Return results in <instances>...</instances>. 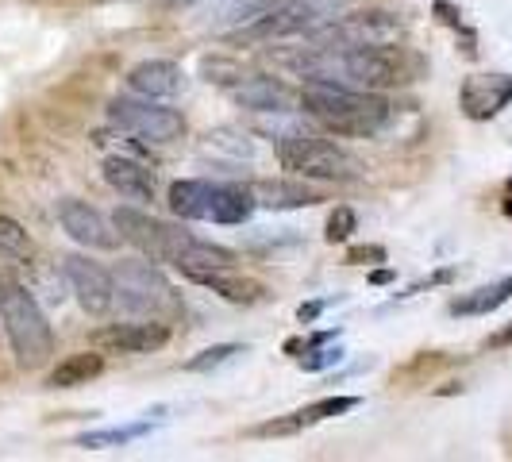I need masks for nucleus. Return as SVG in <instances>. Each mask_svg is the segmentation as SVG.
Masks as SVG:
<instances>
[{
    "label": "nucleus",
    "instance_id": "obj_7",
    "mask_svg": "<svg viewBox=\"0 0 512 462\" xmlns=\"http://www.w3.org/2000/svg\"><path fill=\"white\" fill-rule=\"evenodd\" d=\"M405 24L397 12L385 8H370V12H355V16H335L332 24L312 27L305 35V47H370V43H401Z\"/></svg>",
    "mask_w": 512,
    "mask_h": 462
},
{
    "label": "nucleus",
    "instance_id": "obj_15",
    "mask_svg": "<svg viewBox=\"0 0 512 462\" xmlns=\"http://www.w3.org/2000/svg\"><path fill=\"white\" fill-rule=\"evenodd\" d=\"M189 282L205 285L212 293H220L224 301L231 305H258L262 297H266V285L251 278V274H243L239 266H212V270H193L189 274Z\"/></svg>",
    "mask_w": 512,
    "mask_h": 462
},
{
    "label": "nucleus",
    "instance_id": "obj_12",
    "mask_svg": "<svg viewBox=\"0 0 512 462\" xmlns=\"http://www.w3.org/2000/svg\"><path fill=\"white\" fill-rule=\"evenodd\" d=\"M512 104V74H474L462 81L459 108L466 120H493Z\"/></svg>",
    "mask_w": 512,
    "mask_h": 462
},
{
    "label": "nucleus",
    "instance_id": "obj_34",
    "mask_svg": "<svg viewBox=\"0 0 512 462\" xmlns=\"http://www.w3.org/2000/svg\"><path fill=\"white\" fill-rule=\"evenodd\" d=\"M170 4H178V8H189V4H197V0H170Z\"/></svg>",
    "mask_w": 512,
    "mask_h": 462
},
{
    "label": "nucleus",
    "instance_id": "obj_14",
    "mask_svg": "<svg viewBox=\"0 0 512 462\" xmlns=\"http://www.w3.org/2000/svg\"><path fill=\"white\" fill-rule=\"evenodd\" d=\"M362 401L359 397H324V401H316V405H305V409L289 412V416H278V420H266V424H258L255 436H297V432H305L312 424H324V420H332V416H347V412H355Z\"/></svg>",
    "mask_w": 512,
    "mask_h": 462
},
{
    "label": "nucleus",
    "instance_id": "obj_23",
    "mask_svg": "<svg viewBox=\"0 0 512 462\" xmlns=\"http://www.w3.org/2000/svg\"><path fill=\"white\" fill-rule=\"evenodd\" d=\"M154 428H158V420L143 416V420H135V424L101 428V432H85V436H77V447H85V451H112V447H128V443H135V439L151 436Z\"/></svg>",
    "mask_w": 512,
    "mask_h": 462
},
{
    "label": "nucleus",
    "instance_id": "obj_17",
    "mask_svg": "<svg viewBox=\"0 0 512 462\" xmlns=\"http://www.w3.org/2000/svg\"><path fill=\"white\" fill-rule=\"evenodd\" d=\"M128 89L135 97H151V101H170L181 89V66L166 58H147L128 70Z\"/></svg>",
    "mask_w": 512,
    "mask_h": 462
},
{
    "label": "nucleus",
    "instance_id": "obj_13",
    "mask_svg": "<svg viewBox=\"0 0 512 462\" xmlns=\"http://www.w3.org/2000/svg\"><path fill=\"white\" fill-rule=\"evenodd\" d=\"M112 224L120 231V239L131 243L135 251L151 262H166V247H170V224L154 220L151 212H139V208H116Z\"/></svg>",
    "mask_w": 512,
    "mask_h": 462
},
{
    "label": "nucleus",
    "instance_id": "obj_35",
    "mask_svg": "<svg viewBox=\"0 0 512 462\" xmlns=\"http://www.w3.org/2000/svg\"><path fill=\"white\" fill-rule=\"evenodd\" d=\"M0 328H4V324H0Z\"/></svg>",
    "mask_w": 512,
    "mask_h": 462
},
{
    "label": "nucleus",
    "instance_id": "obj_4",
    "mask_svg": "<svg viewBox=\"0 0 512 462\" xmlns=\"http://www.w3.org/2000/svg\"><path fill=\"white\" fill-rule=\"evenodd\" d=\"M116 282V305L128 316L139 320H174L181 312V301L174 293V285L166 282V274L154 266L151 258H124L112 270Z\"/></svg>",
    "mask_w": 512,
    "mask_h": 462
},
{
    "label": "nucleus",
    "instance_id": "obj_6",
    "mask_svg": "<svg viewBox=\"0 0 512 462\" xmlns=\"http://www.w3.org/2000/svg\"><path fill=\"white\" fill-rule=\"evenodd\" d=\"M278 158H282L285 170H293L297 178H312V181H355L359 178V158L339 147L335 139H324V135H312V131H301V135H289L278 143Z\"/></svg>",
    "mask_w": 512,
    "mask_h": 462
},
{
    "label": "nucleus",
    "instance_id": "obj_9",
    "mask_svg": "<svg viewBox=\"0 0 512 462\" xmlns=\"http://www.w3.org/2000/svg\"><path fill=\"white\" fill-rule=\"evenodd\" d=\"M62 274L74 289L77 305L89 316H108L116 308V282H112V270H104L101 262L85 255H66L62 258Z\"/></svg>",
    "mask_w": 512,
    "mask_h": 462
},
{
    "label": "nucleus",
    "instance_id": "obj_19",
    "mask_svg": "<svg viewBox=\"0 0 512 462\" xmlns=\"http://www.w3.org/2000/svg\"><path fill=\"white\" fill-rule=\"evenodd\" d=\"M255 197H258V205L274 208V212H282V208H312L324 201L316 189H308V185H301V181H282V178L258 181Z\"/></svg>",
    "mask_w": 512,
    "mask_h": 462
},
{
    "label": "nucleus",
    "instance_id": "obj_29",
    "mask_svg": "<svg viewBox=\"0 0 512 462\" xmlns=\"http://www.w3.org/2000/svg\"><path fill=\"white\" fill-rule=\"evenodd\" d=\"M347 262H351V266H366V262H385V247H378V243H370V247H351V251H347Z\"/></svg>",
    "mask_w": 512,
    "mask_h": 462
},
{
    "label": "nucleus",
    "instance_id": "obj_28",
    "mask_svg": "<svg viewBox=\"0 0 512 462\" xmlns=\"http://www.w3.org/2000/svg\"><path fill=\"white\" fill-rule=\"evenodd\" d=\"M339 359H343V351H339V347H328V343H320V347H305V355H301V370L316 374V370L335 366Z\"/></svg>",
    "mask_w": 512,
    "mask_h": 462
},
{
    "label": "nucleus",
    "instance_id": "obj_25",
    "mask_svg": "<svg viewBox=\"0 0 512 462\" xmlns=\"http://www.w3.org/2000/svg\"><path fill=\"white\" fill-rule=\"evenodd\" d=\"M274 4H282V0H224L220 4V20L224 24H251V20H258V16H266Z\"/></svg>",
    "mask_w": 512,
    "mask_h": 462
},
{
    "label": "nucleus",
    "instance_id": "obj_31",
    "mask_svg": "<svg viewBox=\"0 0 512 462\" xmlns=\"http://www.w3.org/2000/svg\"><path fill=\"white\" fill-rule=\"evenodd\" d=\"M509 343H512V324H505L501 332H493L486 339V347H509Z\"/></svg>",
    "mask_w": 512,
    "mask_h": 462
},
{
    "label": "nucleus",
    "instance_id": "obj_21",
    "mask_svg": "<svg viewBox=\"0 0 512 462\" xmlns=\"http://www.w3.org/2000/svg\"><path fill=\"white\" fill-rule=\"evenodd\" d=\"M208 205H212V181L189 178L170 185V212L181 220H208Z\"/></svg>",
    "mask_w": 512,
    "mask_h": 462
},
{
    "label": "nucleus",
    "instance_id": "obj_32",
    "mask_svg": "<svg viewBox=\"0 0 512 462\" xmlns=\"http://www.w3.org/2000/svg\"><path fill=\"white\" fill-rule=\"evenodd\" d=\"M439 282H451V270H443V274H436V278H428V285H439ZM412 293H420V285H412L409 293H401V297H412Z\"/></svg>",
    "mask_w": 512,
    "mask_h": 462
},
{
    "label": "nucleus",
    "instance_id": "obj_1",
    "mask_svg": "<svg viewBox=\"0 0 512 462\" xmlns=\"http://www.w3.org/2000/svg\"><path fill=\"white\" fill-rule=\"evenodd\" d=\"M305 81H335L351 89L382 93L393 85H409L424 74V58L397 43H370V47H301L289 62Z\"/></svg>",
    "mask_w": 512,
    "mask_h": 462
},
{
    "label": "nucleus",
    "instance_id": "obj_26",
    "mask_svg": "<svg viewBox=\"0 0 512 462\" xmlns=\"http://www.w3.org/2000/svg\"><path fill=\"white\" fill-rule=\"evenodd\" d=\"M235 355H243V347H235V343H216V347H205L201 355H193V359L185 362V370H189V374H212V370L228 366Z\"/></svg>",
    "mask_w": 512,
    "mask_h": 462
},
{
    "label": "nucleus",
    "instance_id": "obj_30",
    "mask_svg": "<svg viewBox=\"0 0 512 462\" xmlns=\"http://www.w3.org/2000/svg\"><path fill=\"white\" fill-rule=\"evenodd\" d=\"M328 305H332V301H308V305L297 308V320H301V324H312V320H316Z\"/></svg>",
    "mask_w": 512,
    "mask_h": 462
},
{
    "label": "nucleus",
    "instance_id": "obj_20",
    "mask_svg": "<svg viewBox=\"0 0 512 462\" xmlns=\"http://www.w3.org/2000/svg\"><path fill=\"white\" fill-rule=\"evenodd\" d=\"M104 374V355L101 351H77V355H66L51 370L47 385L51 389H77V385H89L93 378Z\"/></svg>",
    "mask_w": 512,
    "mask_h": 462
},
{
    "label": "nucleus",
    "instance_id": "obj_5",
    "mask_svg": "<svg viewBox=\"0 0 512 462\" xmlns=\"http://www.w3.org/2000/svg\"><path fill=\"white\" fill-rule=\"evenodd\" d=\"M347 8H351V0H282V4H274L266 16L235 27V39H239V43H266V39L308 35L312 27L332 24L335 16H343Z\"/></svg>",
    "mask_w": 512,
    "mask_h": 462
},
{
    "label": "nucleus",
    "instance_id": "obj_8",
    "mask_svg": "<svg viewBox=\"0 0 512 462\" xmlns=\"http://www.w3.org/2000/svg\"><path fill=\"white\" fill-rule=\"evenodd\" d=\"M108 120L135 139H147V143H174L185 135V116L178 108H166L151 97H116L108 104Z\"/></svg>",
    "mask_w": 512,
    "mask_h": 462
},
{
    "label": "nucleus",
    "instance_id": "obj_18",
    "mask_svg": "<svg viewBox=\"0 0 512 462\" xmlns=\"http://www.w3.org/2000/svg\"><path fill=\"white\" fill-rule=\"evenodd\" d=\"M104 181L128 201H139V205L154 201V174L135 158H108L104 162Z\"/></svg>",
    "mask_w": 512,
    "mask_h": 462
},
{
    "label": "nucleus",
    "instance_id": "obj_2",
    "mask_svg": "<svg viewBox=\"0 0 512 462\" xmlns=\"http://www.w3.org/2000/svg\"><path fill=\"white\" fill-rule=\"evenodd\" d=\"M301 104L320 128L347 139H370L389 124V101L382 93L335 85V81H305Z\"/></svg>",
    "mask_w": 512,
    "mask_h": 462
},
{
    "label": "nucleus",
    "instance_id": "obj_16",
    "mask_svg": "<svg viewBox=\"0 0 512 462\" xmlns=\"http://www.w3.org/2000/svg\"><path fill=\"white\" fill-rule=\"evenodd\" d=\"M231 97L251 112H297L293 104L301 101V93H293L282 77H247L231 85Z\"/></svg>",
    "mask_w": 512,
    "mask_h": 462
},
{
    "label": "nucleus",
    "instance_id": "obj_27",
    "mask_svg": "<svg viewBox=\"0 0 512 462\" xmlns=\"http://www.w3.org/2000/svg\"><path fill=\"white\" fill-rule=\"evenodd\" d=\"M355 231H359V216H355L351 208H335L332 216H328V231H324V239H328V243H347Z\"/></svg>",
    "mask_w": 512,
    "mask_h": 462
},
{
    "label": "nucleus",
    "instance_id": "obj_33",
    "mask_svg": "<svg viewBox=\"0 0 512 462\" xmlns=\"http://www.w3.org/2000/svg\"><path fill=\"white\" fill-rule=\"evenodd\" d=\"M370 282H374V285H385V282H393V270H378V274H374V278H370Z\"/></svg>",
    "mask_w": 512,
    "mask_h": 462
},
{
    "label": "nucleus",
    "instance_id": "obj_3",
    "mask_svg": "<svg viewBox=\"0 0 512 462\" xmlns=\"http://www.w3.org/2000/svg\"><path fill=\"white\" fill-rule=\"evenodd\" d=\"M0 324L8 332V343L16 351V362L24 370L47 366L54 355V332L43 305L35 301V293L27 285L0 278Z\"/></svg>",
    "mask_w": 512,
    "mask_h": 462
},
{
    "label": "nucleus",
    "instance_id": "obj_22",
    "mask_svg": "<svg viewBox=\"0 0 512 462\" xmlns=\"http://www.w3.org/2000/svg\"><path fill=\"white\" fill-rule=\"evenodd\" d=\"M512 301V274L501 278V282H489L474 293H462L451 301V316H486V312H497V308Z\"/></svg>",
    "mask_w": 512,
    "mask_h": 462
},
{
    "label": "nucleus",
    "instance_id": "obj_10",
    "mask_svg": "<svg viewBox=\"0 0 512 462\" xmlns=\"http://www.w3.org/2000/svg\"><path fill=\"white\" fill-rule=\"evenodd\" d=\"M170 343V324L166 320H139L131 316L124 324H108L93 332V347L108 355H147Z\"/></svg>",
    "mask_w": 512,
    "mask_h": 462
},
{
    "label": "nucleus",
    "instance_id": "obj_24",
    "mask_svg": "<svg viewBox=\"0 0 512 462\" xmlns=\"http://www.w3.org/2000/svg\"><path fill=\"white\" fill-rule=\"evenodd\" d=\"M0 255L12 258V262H31V255H35L31 235H27L24 224L12 220V216H0Z\"/></svg>",
    "mask_w": 512,
    "mask_h": 462
},
{
    "label": "nucleus",
    "instance_id": "obj_11",
    "mask_svg": "<svg viewBox=\"0 0 512 462\" xmlns=\"http://www.w3.org/2000/svg\"><path fill=\"white\" fill-rule=\"evenodd\" d=\"M58 220H62L66 235L77 239L81 247H89V251H116V247H120V231H116V224H108L97 208L85 205V201H77V197L58 201Z\"/></svg>",
    "mask_w": 512,
    "mask_h": 462
}]
</instances>
